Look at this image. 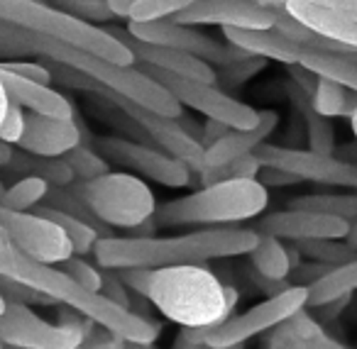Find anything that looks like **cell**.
<instances>
[{
	"instance_id": "6da1fadb",
	"label": "cell",
	"mask_w": 357,
	"mask_h": 349,
	"mask_svg": "<svg viewBox=\"0 0 357 349\" xmlns=\"http://www.w3.org/2000/svg\"><path fill=\"white\" fill-rule=\"evenodd\" d=\"M0 276L27 286L37 293H45L54 303L69 305L76 313L98 323L100 327H105L120 339H128L135 344H149L159 337V325L139 318L137 313L120 305L118 300L108 298L105 293L86 290L59 266L32 259L8 237L3 227H0Z\"/></svg>"
},
{
	"instance_id": "7a4b0ae2",
	"label": "cell",
	"mask_w": 357,
	"mask_h": 349,
	"mask_svg": "<svg viewBox=\"0 0 357 349\" xmlns=\"http://www.w3.org/2000/svg\"><path fill=\"white\" fill-rule=\"evenodd\" d=\"M257 230L248 227H208L176 237H113L105 235L93 249L96 264L108 271L164 269V266L201 264L211 259L250 254L257 245Z\"/></svg>"
},
{
	"instance_id": "3957f363",
	"label": "cell",
	"mask_w": 357,
	"mask_h": 349,
	"mask_svg": "<svg viewBox=\"0 0 357 349\" xmlns=\"http://www.w3.org/2000/svg\"><path fill=\"white\" fill-rule=\"evenodd\" d=\"M118 279L130 290L152 300L172 323L189 329H211L230 318L235 290L223 286L199 264L164 266V269H123Z\"/></svg>"
},
{
	"instance_id": "277c9868",
	"label": "cell",
	"mask_w": 357,
	"mask_h": 349,
	"mask_svg": "<svg viewBox=\"0 0 357 349\" xmlns=\"http://www.w3.org/2000/svg\"><path fill=\"white\" fill-rule=\"evenodd\" d=\"M269 205V188L259 178H223L204 183L189 196L174 198L157 208L159 227L184 225H235L262 215Z\"/></svg>"
},
{
	"instance_id": "5b68a950",
	"label": "cell",
	"mask_w": 357,
	"mask_h": 349,
	"mask_svg": "<svg viewBox=\"0 0 357 349\" xmlns=\"http://www.w3.org/2000/svg\"><path fill=\"white\" fill-rule=\"evenodd\" d=\"M0 22H10L32 35L89 52V54L110 59L115 64H135V54L130 52V47L110 30L79 20V17L50 6L47 0H0Z\"/></svg>"
},
{
	"instance_id": "8992f818",
	"label": "cell",
	"mask_w": 357,
	"mask_h": 349,
	"mask_svg": "<svg viewBox=\"0 0 357 349\" xmlns=\"http://www.w3.org/2000/svg\"><path fill=\"white\" fill-rule=\"evenodd\" d=\"M79 196L96 222L115 230H137L147 225L159 208L152 188L130 171H108L84 181Z\"/></svg>"
},
{
	"instance_id": "52a82bcc",
	"label": "cell",
	"mask_w": 357,
	"mask_h": 349,
	"mask_svg": "<svg viewBox=\"0 0 357 349\" xmlns=\"http://www.w3.org/2000/svg\"><path fill=\"white\" fill-rule=\"evenodd\" d=\"M308 308V288L306 286H284L282 290L272 293L267 300L243 310L238 315H230L220 325L204 332V342L208 349H233L245 344L248 339L279 327L287 320H294L301 310Z\"/></svg>"
},
{
	"instance_id": "ba28073f",
	"label": "cell",
	"mask_w": 357,
	"mask_h": 349,
	"mask_svg": "<svg viewBox=\"0 0 357 349\" xmlns=\"http://www.w3.org/2000/svg\"><path fill=\"white\" fill-rule=\"evenodd\" d=\"M139 69L147 76H152L154 81H159V84L178 100L181 108L196 110V113L206 115L208 120L228 125L230 130H250L259 123L262 110L233 98V95H228L225 91H220L215 84L181 79V76L164 74V71L149 69V66H139Z\"/></svg>"
},
{
	"instance_id": "9c48e42d",
	"label": "cell",
	"mask_w": 357,
	"mask_h": 349,
	"mask_svg": "<svg viewBox=\"0 0 357 349\" xmlns=\"http://www.w3.org/2000/svg\"><path fill=\"white\" fill-rule=\"evenodd\" d=\"M255 157L262 166L287 171L298 181H313L357 193V162H347L335 154H318L311 149H291L264 142L262 147H257Z\"/></svg>"
},
{
	"instance_id": "30bf717a",
	"label": "cell",
	"mask_w": 357,
	"mask_h": 349,
	"mask_svg": "<svg viewBox=\"0 0 357 349\" xmlns=\"http://www.w3.org/2000/svg\"><path fill=\"white\" fill-rule=\"evenodd\" d=\"M132 40L147 42V45L178 49L186 54H194L199 59L208 61L211 66H230L240 59H248L250 54L235 49L228 42H218L213 37L204 35L201 30L176 20H154V22H128L125 27Z\"/></svg>"
},
{
	"instance_id": "8fae6325",
	"label": "cell",
	"mask_w": 357,
	"mask_h": 349,
	"mask_svg": "<svg viewBox=\"0 0 357 349\" xmlns=\"http://www.w3.org/2000/svg\"><path fill=\"white\" fill-rule=\"evenodd\" d=\"M96 147L103 157L113 159L130 173H139V178H149L164 188H186L194 178V171L184 162L142 139L103 137Z\"/></svg>"
},
{
	"instance_id": "7c38bea8",
	"label": "cell",
	"mask_w": 357,
	"mask_h": 349,
	"mask_svg": "<svg viewBox=\"0 0 357 349\" xmlns=\"http://www.w3.org/2000/svg\"><path fill=\"white\" fill-rule=\"evenodd\" d=\"M0 227L8 232V237L25 254H30L32 259L42 261V264L59 266L69 256L76 254L74 245L64 235V230L59 225H54L50 217L40 215L37 210L25 212L0 205Z\"/></svg>"
},
{
	"instance_id": "4fadbf2b",
	"label": "cell",
	"mask_w": 357,
	"mask_h": 349,
	"mask_svg": "<svg viewBox=\"0 0 357 349\" xmlns=\"http://www.w3.org/2000/svg\"><path fill=\"white\" fill-rule=\"evenodd\" d=\"M81 329L76 325H54L27 308L25 303L8 300L0 315V342L17 349H79Z\"/></svg>"
},
{
	"instance_id": "5bb4252c",
	"label": "cell",
	"mask_w": 357,
	"mask_h": 349,
	"mask_svg": "<svg viewBox=\"0 0 357 349\" xmlns=\"http://www.w3.org/2000/svg\"><path fill=\"white\" fill-rule=\"evenodd\" d=\"M282 8H267L257 0H199L174 20L184 25H215L223 30H269Z\"/></svg>"
},
{
	"instance_id": "9a60e30c",
	"label": "cell",
	"mask_w": 357,
	"mask_h": 349,
	"mask_svg": "<svg viewBox=\"0 0 357 349\" xmlns=\"http://www.w3.org/2000/svg\"><path fill=\"white\" fill-rule=\"evenodd\" d=\"M257 232L279 237V240L291 242V245H301V242L313 240H345L350 232V222L342 217L289 205L287 210L264 215L257 225Z\"/></svg>"
},
{
	"instance_id": "2e32d148",
	"label": "cell",
	"mask_w": 357,
	"mask_h": 349,
	"mask_svg": "<svg viewBox=\"0 0 357 349\" xmlns=\"http://www.w3.org/2000/svg\"><path fill=\"white\" fill-rule=\"evenodd\" d=\"M110 32L130 47L137 66H149V69L164 71V74H174L191 81H204V84H215V79H218L215 66H211L208 61L199 59V56L186 54V52H178V49H167V47L147 45V42H137L125 30H118V27Z\"/></svg>"
},
{
	"instance_id": "e0dca14e",
	"label": "cell",
	"mask_w": 357,
	"mask_h": 349,
	"mask_svg": "<svg viewBox=\"0 0 357 349\" xmlns=\"http://www.w3.org/2000/svg\"><path fill=\"white\" fill-rule=\"evenodd\" d=\"M81 144V127L76 120L47 118V115L30 113L25 120V134H22L17 149L32 157L45 159H64Z\"/></svg>"
},
{
	"instance_id": "ac0fdd59",
	"label": "cell",
	"mask_w": 357,
	"mask_h": 349,
	"mask_svg": "<svg viewBox=\"0 0 357 349\" xmlns=\"http://www.w3.org/2000/svg\"><path fill=\"white\" fill-rule=\"evenodd\" d=\"M279 125V115L274 110H262L259 123L250 130H228L220 139L204 149V171H213V169H225L235 162V159L250 157L257 152L272 137V132ZM201 171V173H204Z\"/></svg>"
},
{
	"instance_id": "d6986e66",
	"label": "cell",
	"mask_w": 357,
	"mask_h": 349,
	"mask_svg": "<svg viewBox=\"0 0 357 349\" xmlns=\"http://www.w3.org/2000/svg\"><path fill=\"white\" fill-rule=\"evenodd\" d=\"M284 10L326 40L337 42L350 52H357V17L347 15L345 10L318 6L311 0H287Z\"/></svg>"
},
{
	"instance_id": "ffe728a7",
	"label": "cell",
	"mask_w": 357,
	"mask_h": 349,
	"mask_svg": "<svg viewBox=\"0 0 357 349\" xmlns=\"http://www.w3.org/2000/svg\"><path fill=\"white\" fill-rule=\"evenodd\" d=\"M0 81L6 86L13 103H17L22 110H30L35 115H47V118H61V120L76 118V110L71 105V100L64 93L54 91L52 86L22 79V76L13 74V71L3 69V66H0Z\"/></svg>"
},
{
	"instance_id": "44dd1931",
	"label": "cell",
	"mask_w": 357,
	"mask_h": 349,
	"mask_svg": "<svg viewBox=\"0 0 357 349\" xmlns=\"http://www.w3.org/2000/svg\"><path fill=\"white\" fill-rule=\"evenodd\" d=\"M225 42L233 45L235 49L245 52L250 56H259V59H272L284 66L298 64L301 49L296 42H291L287 35L269 27V30H223Z\"/></svg>"
},
{
	"instance_id": "7402d4cb",
	"label": "cell",
	"mask_w": 357,
	"mask_h": 349,
	"mask_svg": "<svg viewBox=\"0 0 357 349\" xmlns=\"http://www.w3.org/2000/svg\"><path fill=\"white\" fill-rule=\"evenodd\" d=\"M298 66L311 71L318 79L333 81L357 93V52H323L301 49Z\"/></svg>"
},
{
	"instance_id": "603a6c76",
	"label": "cell",
	"mask_w": 357,
	"mask_h": 349,
	"mask_svg": "<svg viewBox=\"0 0 357 349\" xmlns=\"http://www.w3.org/2000/svg\"><path fill=\"white\" fill-rule=\"evenodd\" d=\"M252 266L262 279L272 281V284H282L289 279V274L294 271V251L284 245V240L272 235H262L259 232L257 245L250 251Z\"/></svg>"
},
{
	"instance_id": "cb8c5ba5",
	"label": "cell",
	"mask_w": 357,
	"mask_h": 349,
	"mask_svg": "<svg viewBox=\"0 0 357 349\" xmlns=\"http://www.w3.org/2000/svg\"><path fill=\"white\" fill-rule=\"evenodd\" d=\"M308 288V308H318L326 305L331 300L345 298L357 290V256L340 266H333L331 271L321 276L318 281H313Z\"/></svg>"
},
{
	"instance_id": "d4e9b609",
	"label": "cell",
	"mask_w": 357,
	"mask_h": 349,
	"mask_svg": "<svg viewBox=\"0 0 357 349\" xmlns=\"http://www.w3.org/2000/svg\"><path fill=\"white\" fill-rule=\"evenodd\" d=\"M37 212L45 217H50L54 225H59L64 230V235L69 237V242L74 245L76 254H93L96 245H98L100 237H105L103 232H98L93 225H89L86 220H81L74 212H66L61 208L54 205H37Z\"/></svg>"
},
{
	"instance_id": "484cf974",
	"label": "cell",
	"mask_w": 357,
	"mask_h": 349,
	"mask_svg": "<svg viewBox=\"0 0 357 349\" xmlns=\"http://www.w3.org/2000/svg\"><path fill=\"white\" fill-rule=\"evenodd\" d=\"M308 103H311V108L316 110L318 115H323V118H328V120L350 118V113L357 108V93L355 91H347L345 86H340V84L318 79Z\"/></svg>"
},
{
	"instance_id": "4316f807",
	"label": "cell",
	"mask_w": 357,
	"mask_h": 349,
	"mask_svg": "<svg viewBox=\"0 0 357 349\" xmlns=\"http://www.w3.org/2000/svg\"><path fill=\"white\" fill-rule=\"evenodd\" d=\"M291 205L323 212V215L342 217L347 222L357 220V193H350V196H340V193H311V196L291 201Z\"/></svg>"
},
{
	"instance_id": "83f0119b",
	"label": "cell",
	"mask_w": 357,
	"mask_h": 349,
	"mask_svg": "<svg viewBox=\"0 0 357 349\" xmlns=\"http://www.w3.org/2000/svg\"><path fill=\"white\" fill-rule=\"evenodd\" d=\"M50 193V183L45 181L42 176H25L20 178L17 183H13L10 188H6L3 193V201L0 205L10 208V210H32L37 208Z\"/></svg>"
},
{
	"instance_id": "f1b7e54d",
	"label": "cell",
	"mask_w": 357,
	"mask_h": 349,
	"mask_svg": "<svg viewBox=\"0 0 357 349\" xmlns=\"http://www.w3.org/2000/svg\"><path fill=\"white\" fill-rule=\"evenodd\" d=\"M199 0H135L130 8L128 22H154V20H167V17H176L184 10H189Z\"/></svg>"
},
{
	"instance_id": "f546056e",
	"label": "cell",
	"mask_w": 357,
	"mask_h": 349,
	"mask_svg": "<svg viewBox=\"0 0 357 349\" xmlns=\"http://www.w3.org/2000/svg\"><path fill=\"white\" fill-rule=\"evenodd\" d=\"M296 247L311 261H318V264H326V266H340L357 256V249H352L345 240H313V242H301Z\"/></svg>"
},
{
	"instance_id": "4dcf8cb0",
	"label": "cell",
	"mask_w": 357,
	"mask_h": 349,
	"mask_svg": "<svg viewBox=\"0 0 357 349\" xmlns=\"http://www.w3.org/2000/svg\"><path fill=\"white\" fill-rule=\"evenodd\" d=\"M303 115H306L308 149L318 154H333V149H335V130H333V123L328 118H323V115H318L311 108V103L303 108Z\"/></svg>"
},
{
	"instance_id": "1f68e13d",
	"label": "cell",
	"mask_w": 357,
	"mask_h": 349,
	"mask_svg": "<svg viewBox=\"0 0 357 349\" xmlns=\"http://www.w3.org/2000/svg\"><path fill=\"white\" fill-rule=\"evenodd\" d=\"M47 3L59 8V10L69 13V15L79 17V20L93 22V25L115 20L113 13H110L108 6H105V0H47Z\"/></svg>"
},
{
	"instance_id": "d6a6232c",
	"label": "cell",
	"mask_w": 357,
	"mask_h": 349,
	"mask_svg": "<svg viewBox=\"0 0 357 349\" xmlns=\"http://www.w3.org/2000/svg\"><path fill=\"white\" fill-rule=\"evenodd\" d=\"M103 154H96L91 152L89 147H76L74 152L66 154V164H69L71 169H74V176L84 178V181H91V178L96 176H103V173H108V162L105 159H100Z\"/></svg>"
},
{
	"instance_id": "836d02e7",
	"label": "cell",
	"mask_w": 357,
	"mask_h": 349,
	"mask_svg": "<svg viewBox=\"0 0 357 349\" xmlns=\"http://www.w3.org/2000/svg\"><path fill=\"white\" fill-rule=\"evenodd\" d=\"M59 269L64 271V274H69L79 286H84L86 290H93V293L103 290V274H100V269H96L93 264L84 261L79 254L69 256L64 264H59Z\"/></svg>"
},
{
	"instance_id": "e575fe53",
	"label": "cell",
	"mask_w": 357,
	"mask_h": 349,
	"mask_svg": "<svg viewBox=\"0 0 357 349\" xmlns=\"http://www.w3.org/2000/svg\"><path fill=\"white\" fill-rule=\"evenodd\" d=\"M25 120H27L25 110L10 100L6 118H3V123H0V139L8 142V144H13V147H17L20 139H22V134H25Z\"/></svg>"
},
{
	"instance_id": "d590c367",
	"label": "cell",
	"mask_w": 357,
	"mask_h": 349,
	"mask_svg": "<svg viewBox=\"0 0 357 349\" xmlns=\"http://www.w3.org/2000/svg\"><path fill=\"white\" fill-rule=\"evenodd\" d=\"M132 3H135V0H105L108 10L113 13V17H118V20H128Z\"/></svg>"
},
{
	"instance_id": "8d00e7d4",
	"label": "cell",
	"mask_w": 357,
	"mask_h": 349,
	"mask_svg": "<svg viewBox=\"0 0 357 349\" xmlns=\"http://www.w3.org/2000/svg\"><path fill=\"white\" fill-rule=\"evenodd\" d=\"M13 159H15V147L0 139V169H3V166H10Z\"/></svg>"
},
{
	"instance_id": "74e56055",
	"label": "cell",
	"mask_w": 357,
	"mask_h": 349,
	"mask_svg": "<svg viewBox=\"0 0 357 349\" xmlns=\"http://www.w3.org/2000/svg\"><path fill=\"white\" fill-rule=\"evenodd\" d=\"M318 6H328V8H337V10H347V8L357 6V0H313Z\"/></svg>"
},
{
	"instance_id": "f35d334b",
	"label": "cell",
	"mask_w": 357,
	"mask_h": 349,
	"mask_svg": "<svg viewBox=\"0 0 357 349\" xmlns=\"http://www.w3.org/2000/svg\"><path fill=\"white\" fill-rule=\"evenodd\" d=\"M8 105H10V95H8L6 86H3V81H0V123H3V118H6Z\"/></svg>"
},
{
	"instance_id": "ab89813d",
	"label": "cell",
	"mask_w": 357,
	"mask_h": 349,
	"mask_svg": "<svg viewBox=\"0 0 357 349\" xmlns=\"http://www.w3.org/2000/svg\"><path fill=\"white\" fill-rule=\"evenodd\" d=\"M345 242L352 247V249H357V220H352V222H350V232H347Z\"/></svg>"
},
{
	"instance_id": "60d3db41",
	"label": "cell",
	"mask_w": 357,
	"mask_h": 349,
	"mask_svg": "<svg viewBox=\"0 0 357 349\" xmlns=\"http://www.w3.org/2000/svg\"><path fill=\"white\" fill-rule=\"evenodd\" d=\"M350 127H352V134H355V139H357V108L350 113Z\"/></svg>"
},
{
	"instance_id": "b9f144b4",
	"label": "cell",
	"mask_w": 357,
	"mask_h": 349,
	"mask_svg": "<svg viewBox=\"0 0 357 349\" xmlns=\"http://www.w3.org/2000/svg\"><path fill=\"white\" fill-rule=\"evenodd\" d=\"M6 305H8V300H6V295L0 293V315L6 313Z\"/></svg>"
},
{
	"instance_id": "7bdbcfd3",
	"label": "cell",
	"mask_w": 357,
	"mask_h": 349,
	"mask_svg": "<svg viewBox=\"0 0 357 349\" xmlns=\"http://www.w3.org/2000/svg\"><path fill=\"white\" fill-rule=\"evenodd\" d=\"M347 15H352V17H357V6H352V8H347Z\"/></svg>"
},
{
	"instance_id": "ee69618b",
	"label": "cell",
	"mask_w": 357,
	"mask_h": 349,
	"mask_svg": "<svg viewBox=\"0 0 357 349\" xmlns=\"http://www.w3.org/2000/svg\"><path fill=\"white\" fill-rule=\"evenodd\" d=\"M0 349H3V342H0Z\"/></svg>"
},
{
	"instance_id": "f6af8a7d",
	"label": "cell",
	"mask_w": 357,
	"mask_h": 349,
	"mask_svg": "<svg viewBox=\"0 0 357 349\" xmlns=\"http://www.w3.org/2000/svg\"><path fill=\"white\" fill-rule=\"evenodd\" d=\"M284 3H287V0H284ZM311 3H313V0H311Z\"/></svg>"
}]
</instances>
